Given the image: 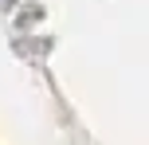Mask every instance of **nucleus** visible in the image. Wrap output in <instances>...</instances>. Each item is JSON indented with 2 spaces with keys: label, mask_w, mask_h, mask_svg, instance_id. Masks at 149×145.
<instances>
[]
</instances>
